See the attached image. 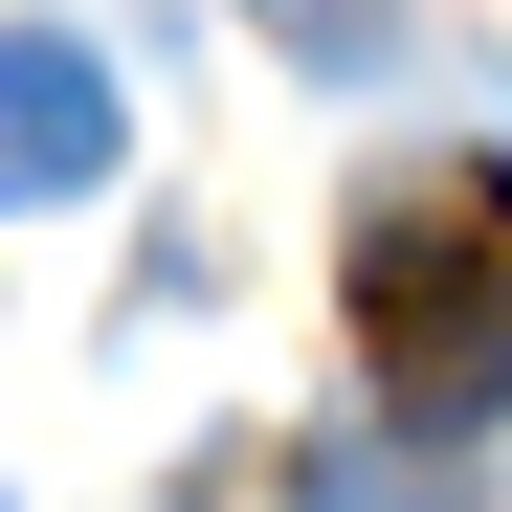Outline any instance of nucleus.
I'll return each mask as SVG.
<instances>
[{
  "label": "nucleus",
  "mask_w": 512,
  "mask_h": 512,
  "mask_svg": "<svg viewBox=\"0 0 512 512\" xmlns=\"http://www.w3.org/2000/svg\"><path fill=\"white\" fill-rule=\"evenodd\" d=\"M334 312H357V379H379L401 446H490V423H512V179L468 156V179L357 201Z\"/></svg>",
  "instance_id": "nucleus-1"
},
{
  "label": "nucleus",
  "mask_w": 512,
  "mask_h": 512,
  "mask_svg": "<svg viewBox=\"0 0 512 512\" xmlns=\"http://www.w3.org/2000/svg\"><path fill=\"white\" fill-rule=\"evenodd\" d=\"M112 156H134V90H112V67L67 45V23H0V223L90 201Z\"/></svg>",
  "instance_id": "nucleus-2"
},
{
  "label": "nucleus",
  "mask_w": 512,
  "mask_h": 512,
  "mask_svg": "<svg viewBox=\"0 0 512 512\" xmlns=\"http://www.w3.org/2000/svg\"><path fill=\"white\" fill-rule=\"evenodd\" d=\"M290 512H490V490H468V446H401V423H379V446H312Z\"/></svg>",
  "instance_id": "nucleus-3"
},
{
  "label": "nucleus",
  "mask_w": 512,
  "mask_h": 512,
  "mask_svg": "<svg viewBox=\"0 0 512 512\" xmlns=\"http://www.w3.org/2000/svg\"><path fill=\"white\" fill-rule=\"evenodd\" d=\"M245 23H268L312 90H379V67H401V0H245Z\"/></svg>",
  "instance_id": "nucleus-4"
}]
</instances>
